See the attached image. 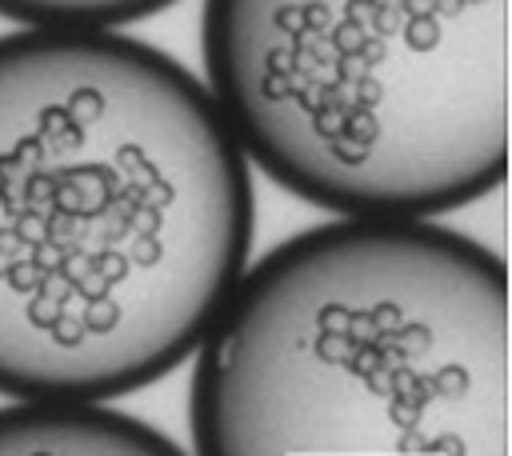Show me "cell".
Returning <instances> with one entry per match:
<instances>
[{"mask_svg": "<svg viewBox=\"0 0 512 456\" xmlns=\"http://www.w3.org/2000/svg\"><path fill=\"white\" fill-rule=\"evenodd\" d=\"M0 456H188L160 428L100 400L0 404Z\"/></svg>", "mask_w": 512, "mask_h": 456, "instance_id": "obj_4", "label": "cell"}, {"mask_svg": "<svg viewBox=\"0 0 512 456\" xmlns=\"http://www.w3.org/2000/svg\"><path fill=\"white\" fill-rule=\"evenodd\" d=\"M208 84L116 28L0 36V396L116 400L196 356L248 268Z\"/></svg>", "mask_w": 512, "mask_h": 456, "instance_id": "obj_1", "label": "cell"}, {"mask_svg": "<svg viewBox=\"0 0 512 456\" xmlns=\"http://www.w3.org/2000/svg\"><path fill=\"white\" fill-rule=\"evenodd\" d=\"M208 92L284 192L428 220L504 184L512 0H204Z\"/></svg>", "mask_w": 512, "mask_h": 456, "instance_id": "obj_3", "label": "cell"}, {"mask_svg": "<svg viewBox=\"0 0 512 456\" xmlns=\"http://www.w3.org/2000/svg\"><path fill=\"white\" fill-rule=\"evenodd\" d=\"M192 456H512V276L432 220L264 252L192 360Z\"/></svg>", "mask_w": 512, "mask_h": 456, "instance_id": "obj_2", "label": "cell"}, {"mask_svg": "<svg viewBox=\"0 0 512 456\" xmlns=\"http://www.w3.org/2000/svg\"><path fill=\"white\" fill-rule=\"evenodd\" d=\"M176 0H0V16L20 28H120Z\"/></svg>", "mask_w": 512, "mask_h": 456, "instance_id": "obj_5", "label": "cell"}]
</instances>
